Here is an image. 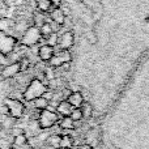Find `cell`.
Wrapping results in <instances>:
<instances>
[{
  "mask_svg": "<svg viewBox=\"0 0 149 149\" xmlns=\"http://www.w3.org/2000/svg\"><path fill=\"white\" fill-rule=\"evenodd\" d=\"M70 116H71V119L74 122H80V120H82V113H81V110H80V107L77 109V107H73L72 109V111H71V114H70Z\"/></svg>",
  "mask_w": 149,
  "mask_h": 149,
  "instance_id": "obj_20",
  "label": "cell"
},
{
  "mask_svg": "<svg viewBox=\"0 0 149 149\" xmlns=\"http://www.w3.org/2000/svg\"><path fill=\"white\" fill-rule=\"evenodd\" d=\"M47 38H49V43H47V45H50V46H52V47H54L55 45H58V39H59V38H58L56 34L52 33L51 36H49Z\"/></svg>",
  "mask_w": 149,
  "mask_h": 149,
  "instance_id": "obj_23",
  "label": "cell"
},
{
  "mask_svg": "<svg viewBox=\"0 0 149 149\" xmlns=\"http://www.w3.org/2000/svg\"><path fill=\"white\" fill-rule=\"evenodd\" d=\"M46 90L47 88L43 85V82H41L39 80H33L29 84V86L26 88V90L24 92V98L26 101H34L36 98L43 95Z\"/></svg>",
  "mask_w": 149,
  "mask_h": 149,
  "instance_id": "obj_1",
  "label": "cell"
},
{
  "mask_svg": "<svg viewBox=\"0 0 149 149\" xmlns=\"http://www.w3.org/2000/svg\"><path fill=\"white\" fill-rule=\"evenodd\" d=\"M18 63H20V70L21 71H25L26 68H28V65H29L28 59H22L21 62H18Z\"/></svg>",
  "mask_w": 149,
  "mask_h": 149,
  "instance_id": "obj_24",
  "label": "cell"
},
{
  "mask_svg": "<svg viewBox=\"0 0 149 149\" xmlns=\"http://www.w3.org/2000/svg\"><path fill=\"white\" fill-rule=\"evenodd\" d=\"M37 5H38V8L41 10H43V12L50 10V8L52 7L51 0H37Z\"/></svg>",
  "mask_w": 149,
  "mask_h": 149,
  "instance_id": "obj_18",
  "label": "cell"
},
{
  "mask_svg": "<svg viewBox=\"0 0 149 149\" xmlns=\"http://www.w3.org/2000/svg\"><path fill=\"white\" fill-rule=\"evenodd\" d=\"M49 105H50L49 100H46L43 95H41V97L34 100V107L38 109V110H45V109L49 107Z\"/></svg>",
  "mask_w": 149,
  "mask_h": 149,
  "instance_id": "obj_15",
  "label": "cell"
},
{
  "mask_svg": "<svg viewBox=\"0 0 149 149\" xmlns=\"http://www.w3.org/2000/svg\"><path fill=\"white\" fill-rule=\"evenodd\" d=\"M59 126L62 130H74L76 122L71 119V116H63L59 122Z\"/></svg>",
  "mask_w": 149,
  "mask_h": 149,
  "instance_id": "obj_12",
  "label": "cell"
},
{
  "mask_svg": "<svg viewBox=\"0 0 149 149\" xmlns=\"http://www.w3.org/2000/svg\"><path fill=\"white\" fill-rule=\"evenodd\" d=\"M73 33L72 31H65L59 39H58V45L62 50H68L73 46Z\"/></svg>",
  "mask_w": 149,
  "mask_h": 149,
  "instance_id": "obj_6",
  "label": "cell"
},
{
  "mask_svg": "<svg viewBox=\"0 0 149 149\" xmlns=\"http://www.w3.org/2000/svg\"><path fill=\"white\" fill-rule=\"evenodd\" d=\"M58 119H59L58 118V114L54 110H49V109L41 110V115H39V119H38L39 127L43 130L50 128V127H52L56 123Z\"/></svg>",
  "mask_w": 149,
  "mask_h": 149,
  "instance_id": "obj_3",
  "label": "cell"
},
{
  "mask_svg": "<svg viewBox=\"0 0 149 149\" xmlns=\"http://www.w3.org/2000/svg\"><path fill=\"white\" fill-rule=\"evenodd\" d=\"M46 76H47V79H50V80H52L54 79V72H52L51 70H46Z\"/></svg>",
  "mask_w": 149,
  "mask_h": 149,
  "instance_id": "obj_25",
  "label": "cell"
},
{
  "mask_svg": "<svg viewBox=\"0 0 149 149\" xmlns=\"http://www.w3.org/2000/svg\"><path fill=\"white\" fill-rule=\"evenodd\" d=\"M51 18H52V20H54L56 24L62 25V24H64V20H65L64 12H63L62 9H59V8H55V9L51 12Z\"/></svg>",
  "mask_w": 149,
  "mask_h": 149,
  "instance_id": "obj_13",
  "label": "cell"
},
{
  "mask_svg": "<svg viewBox=\"0 0 149 149\" xmlns=\"http://www.w3.org/2000/svg\"><path fill=\"white\" fill-rule=\"evenodd\" d=\"M60 137L62 136H59V135H52V136H50L49 137V144L51 145L52 148H58L59 144H60Z\"/></svg>",
  "mask_w": 149,
  "mask_h": 149,
  "instance_id": "obj_21",
  "label": "cell"
},
{
  "mask_svg": "<svg viewBox=\"0 0 149 149\" xmlns=\"http://www.w3.org/2000/svg\"><path fill=\"white\" fill-rule=\"evenodd\" d=\"M4 105L8 109V114H9L12 118L18 119L22 116L24 111H25V106L21 101L18 100H13V98H7L4 101Z\"/></svg>",
  "mask_w": 149,
  "mask_h": 149,
  "instance_id": "obj_2",
  "label": "cell"
},
{
  "mask_svg": "<svg viewBox=\"0 0 149 149\" xmlns=\"http://www.w3.org/2000/svg\"><path fill=\"white\" fill-rule=\"evenodd\" d=\"M67 101L71 103L72 107L79 109L80 106L84 103V97H82V94L80 92H72V93H70V95L67 97Z\"/></svg>",
  "mask_w": 149,
  "mask_h": 149,
  "instance_id": "obj_10",
  "label": "cell"
},
{
  "mask_svg": "<svg viewBox=\"0 0 149 149\" xmlns=\"http://www.w3.org/2000/svg\"><path fill=\"white\" fill-rule=\"evenodd\" d=\"M15 120L16 119L15 118H7V119H4L3 120V123H1V126H3V128H12L13 126H15Z\"/></svg>",
  "mask_w": 149,
  "mask_h": 149,
  "instance_id": "obj_22",
  "label": "cell"
},
{
  "mask_svg": "<svg viewBox=\"0 0 149 149\" xmlns=\"http://www.w3.org/2000/svg\"><path fill=\"white\" fill-rule=\"evenodd\" d=\"M13 130H15V131H12L13 136H17V135H20V134H24L22 130H18V128H13Z\"/></svg>",
  "mask_w": 149,
  "mask_h": 149,
  "instance_id": "obj_27",
  "label": "cell"
},
{
  "mask_svg": "<svg viewBox=\"0 0 149 149\" xmlns=\"http://www.w3.org/2000/svg\"><path fill=\"white\" fill-rule=\"evenodd\" d=\"M39 38H41V31H39V29L30 28V29L26 30L22 42L25 45H34V43H37V42L39 41Z\"/></svg>",
  "mask_w": 149,
  "mask_h": 149,
  "instance_id": "obj_5",
  "label": "cell"
},
{
  "mask_svg": "<svg viewBox=\"0 0 149 149\" xmlns=\"http://www.w3.org/2000/svg\"><path fill=\"white\" fill-rule=\"evenodd\" d=\"M72 109L73 107L71 106V103L68 102V101H62V102H59L56 106L58 114H60V115H63V116H70Z\"/></svg>",
  "mask_w": 149,
  "mask_h": 149,
  "instance_id": "obj_11",
  "label": "cell"
},
{
  "mask_svg": "<svg viewBox=\"0 0 149 149\" xmlns=\"http://www.w3.org/2000/svg\"><path fill=\"white\" fill-rule=\"evenodd\" d=\"M79 149H93V147H92L90 144H88V143H86V144H82Z\"/></svg>",
  "mask_w": 149,
  "mask_h": 149,
  "instance_id": "obj_28",
  "label": "cell"
},
{
  "mask_svg": "<svg viewBox=\"0 0 149 149\" xmlns=\"http://www.w3.org/2000/svg\"><path fill=\"white\" fill-rule=\"evenodd\" d=\"M39 31H41V36H43V37H49V36H51V34L54 33L52 26L50 25V24H47V22L42 24L41 28H39Z\"/></svg>",
  "mask_w": 149,
  "mask_h": 149,
  "instance_id": "obj_17",
  "label": "cell"
},
{
  "mask_svg": "<svg viewBox=\"0 0 149 149\" xmlns=\"http://www.w3.org/2000/svg\"><path fill=\"white\" fill-rule=\"evenodd\" d=\"M59 147L62 149H71L73 147V139L70 136V135H64V136L60 137Z\"/></svg>",
  "mask_w": 149,
  "mask_h": 149,
  "instance_id": "obj_16",
  "label": "cell"
},
{
  "mask_svg": "<svg viewBox=\"0 0 149 149\" xmlns=\"http://www.w3.org/2000/svg\"><path fill=\"white\" fill-rule=\"evenodd\" d=\"M28 143V137H26L25 134H20L17 136H15V140H13V144L17 145V147H22Z\"/></svg>",
  "mask_w": 149,
  "mask_h": 149,
  "instance_id": "obj_19",
  "label": "cell"
},
{
  "mask_svg": "<svg viewBox=\"0 0 149 149\" xmlns=\"http://www.w3.org/2000/svg\"><path fill=\"white\" fill-rule=\"evenodd\" d=\"M20 63H12V64H9V65H7V67L3 70V72H1V76L4 77V79H8V77H13V76H16L18 72H20Z\"/></svg>",
  "mask_w": 149,
  "mask_h": 149,
  "instance_id": "obj_9",
  "label": "cell"
},
{
  "mask_svg": "<svg viewBox=\"0 0 149 149\" xmlns=\"http://www.w3.org/2000/svg\"><path fill=\"white\" fill-rule=\"evenodd\" d=\"M13 46H15V39L10 38V37H0V51L3 54H8V52L12 51Z\"/></svg>",
  "mask_w": 149,
  "mask_h": 149,
  "instance_id": "obj_7",
  "label": "cell"
},
{
  "mask_svg": "<svg viewBox=\"0 0 149 149\" xmlns=\"http://www.w3.org/2000/svg\"><path fill=\"white\" fill-rule=\"evenodd\" d=\"M51 4H52V7L58 8L60 4H62V0H51Z\"/></svg>",
  "mask_w": 149,
  "mask_h": 149,
  "instance_id": "obj_26",
  "label": "cell"
},
{
  "mask_svg": "<svg viewBox=\"0 0 149 149\" xmlns=\"http://www.w3.org/2000/svg\"><path fill=\"white\" fill-rule=\"evenodd\" d=\"M72 60V56H71L70 51L68 50H62L60 52H58L56 55L54 54V56L50 60V64L52 67H62L63 64H67Z\"/></svg>",
  "mask_w": 149,
  "mask_h": 149,
  "instance_id": "obj_4",
  "label": "cell"
},
{
  "mask_svg": "<svg viewBox=\"0 0 149 149\" xmlns=\"http://www.w3.org/2000/svg\"><path fill=\"white\" fill-rule=\"evenodd\" d=\"M3 131V126H1V123H0V132Z\"/></svg>",
  "mask_w": 149,
  "mask_h": 149,
  "instance_id": "obj_29",
  "label": "cell"
},
{
  "mask_svg": "<svg viewBox=\"0 0 149 149\" xmlns=\"http://www.w3.org/2000/svg\"><path fill=\"white\" fill-rule=\"evenodd\" d=\"M80 110H81V113H82V118H85V119L92 118L93 107H92V105H90L89 102H84V103H82V105L80 106Z\"/></svg>",
  "mask_w": 149,
  "mask_h": 149,
  "instance_id": "obj_14",
  "label": "cell"
},
{
  "mask_svg": "<svg viewBox=\"0 0 149 149\" xmlns=\"http://www.w3.org/2000/svg\"><path fill=\"white\" fill-rule=\"evenodd\" d=\"M38 55L43 62H50L51 58L54 56V47L50 46V45H43V46H41V49H39Z\"/></svg>",
  "mask_w": 149,
  "mask_h": 149,
  "instance_id": "obj_8",
  "label": "cell"
}]
</instances>
